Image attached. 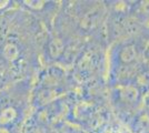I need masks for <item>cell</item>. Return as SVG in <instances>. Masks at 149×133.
Returning a JSON list of instances; mask_svg holds the SVG:
<instances>
[{
  "label": "cell",
  "instance_id": "6da1fadb",
  "mask_svg": "<svg viewBox=\"0 0 149 133\" xmlns=\"http://www.w3.org/2000/svg\"><path fill=\"white\" fill-rule=\"evenodd\" d=\"M44 43L42 23L16 6L0 14V91L33 79L39 71Z\"/></svg>",
  "mask_w": 149,
  "mask_h": 133
},
{
  "label": "cell",
  "instance_id": "7a4b0ae2",
  "mask_svg": "<svg viewBox=\"0 0 149 133\" xmlns=\"http://www.w3.org/2000/svg\"><path fill=\"white\" fill-rule=\"evenodd\" d=\"M31 83L21 80L0 91V133H21L30 113Z\"/></svg>",
  "mask_w": 149,
  "mask_h": 133
}]
</instances>
